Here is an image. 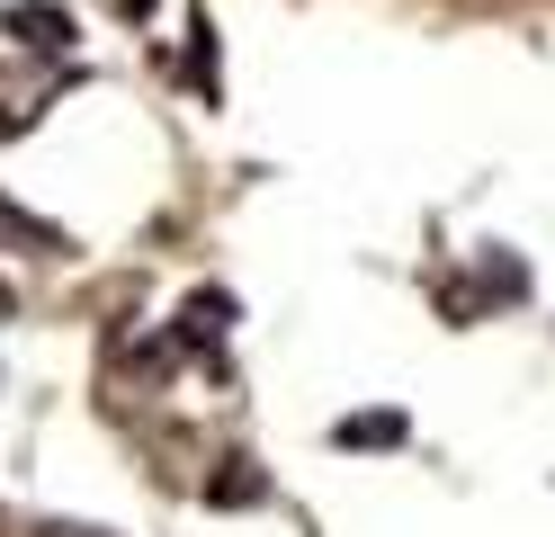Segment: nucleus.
Returning <instances> with one entry per match:
<instances>
[{"instance_id":"nucleus-1","label":"nucleus","mask_w":555,"mask_h":537,"mask_svg":"<svg viewBox=\"0 0 555 537\" xmlns=\"http://www.w3.org/2000/svg\"><path fill=\"white\" fill-rule=\"evenodd\" d=\"M0 36H10L18 54H46V63H63L73 54V10H54V0H10V10H0Z\"/></svg>"},{"instance_id":"nucleus-2","label":"nucleus","mask_w":555,"mask_h":537,"mask_svg":"<svg viewBox=\"0 0 555 537\" xmlns=\"http://www.w3.org/2000/svg\"><path fill=\"white\" fill-rule=\"evenodd\" d=\"M233 332V296H224V286H197V296L180 305V332H170V341H180V349H216Z\"/></svg>"},{"instance_id":"nucleus-3","label":"nucleus","mask_w":555,"mask_h":537,"mask_svg":"<svg viewBox=\"0 0 555 537\" xmlns=\"http://www.w3.org/2000/svg\"><path fill=\"white\" fill-rule=\"evenodd\" d=\"M206 501H216V511H251V501H269V475L251 457H224L216 475H206Z\"/></svg>"},{"instance_id":"nucleus-4","label":"nucleus","mask_w":555,"mask_h":537,"mask_svg":"<svg viewBox=\"0 0 555 537\" xmlns=\"http://www.w3.org/2000/svg\"><path fill=\"white\" fill-rule=\"evenodd\" d=\"M332 439H340V448H403V439H412V421H403V412H350Z\"/></svg>"},{"instance_id":"nucleus-5","label":"nucleus","mask_w":555,"mask_h":537,"mask_svg":"<svg viewBox=\"0 0 555 537\" xmlns=\"http://www.w3.org/2000/svg\"><path fill=\"white\" fill-rule=\"evenodd\" d=\"M0 233H18L27 251H37V260H63V233H54V225H37V215H18L10 197H0Z\"/></svg>"},{"instance_id":"nucleus-6","label":"nucleus","mask_w":555,"mask_h":537,"mask_svg":"<svg viewBox=\"0 0 555 537\" xmlns=\"http://www.w3.org/2000/svg\"><path fill=\"white\" fill-rule=\"evenodd\" d=\"M37 537H108V528H81V520H46Z\"/></svg>"}]
</instances>
